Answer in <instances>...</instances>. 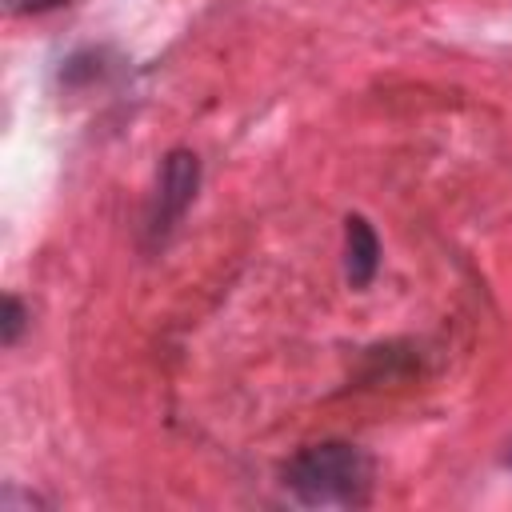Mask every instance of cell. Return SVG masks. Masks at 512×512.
Returning a JSON list of instances; mask_svg holds the SVG:
<instances>
[{
	"label": "cell",
	"instance_id": "cell-4",
	"mask_svg": "<svg viewBox=\"0 0 512 512\" xmlns=\"http://www.w3.org/2000/svg\"><path fill=\"white\" fill-rule=\"evenodd\" d=\"M24 324H28V312H24L20 296H4V316H0V340H4V348H12L20 340Z\"/></svg>",
	"mask_w": 512,
	"mask_h": 512
},
{
	"label": "cell",
	"instance_id": "cell-3",
	"mask_svg": "<svg viewBox=\"0 0 512 512\" xmlns=\"http://www.w3.org/2000/svg\"><path fill=\"white\" fill-rule=\"evenodd\" d=\"M380 272V240L364 216L344 220V276L352 288H368Z\"/></svg>",
	"mask_w": 512,
	"mask_h": 512
},
{
	"label": "cell",
	"instance_id": "cell-5",
	"mask_svg": "<svg viewBox=\"0 0 512 512\" xmlns=\"http://www.w3.org/2000/svg\"><path fill=\"white\" fill-rule=\"evenodd\" d=\"M68 0H4V8L12 16H32V12H48V8H60Z\"/></svg>",
	"mask_w": 512,
	"mask_h": 512
},
{
	"label": "cell",
	"instance_id": "cell-2",
	"mask_svg": "<svg viewBox=\"0 0 512 512\" xmlns=\"http://www.w3.org/2000/svg\"><path fill=\"white\" fill-rule=\"evenodd\" d=\"M196 188H200V160H196V152L172 148L164 156V164H160L156 196H152V208H148V236L152 240H164L180 224V216L196 200Z\"/></svg>",
	"mask_w": 512,
	"mask_h": 512
},
{
	"label": "cell",
	"instance_id": "cell-1",
	"mask_svg": "<svg viewBox=\"0 0 512 512\" xmlns=\"http://www.w3.org/2000/svg\"><path fill=\"white\" fill-rule=\"evenodd\" d=\"M372 456L344 440H320L292 452L280 468L284 488L308 508H364L372 500Z\"/></svg>",
	"mask_w": 512,
	"mask_h": 512
}]
</instances>
